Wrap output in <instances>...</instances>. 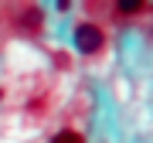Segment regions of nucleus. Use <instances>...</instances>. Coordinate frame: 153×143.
<instances>
[{
	"mask_svg": "<svg viewBox=\"0 0 153 143\" xmlns=\"http://www.w3.org/2000/svg\"><path fill=\"white\" fill-rule=\"evenodd\" d=\"M116 10L123 17H136V14L146 10V0H116Z\"/></svg>",
	"mask_w": 153,
	"mask_h": 143,
	"instance_id": "obj_2",
	"label": "nucleus"
},
{
	"mask_svg": "<svg viewBox=\"0 0 153 143\" xmlns=\"http://www.w3.org/2000/svg\"><path fill=\"white\" fill-rule=\"evenodd\" d=\"M71 7V0H58V10H68Z\"/></svg>",
	"mask_w": 153,
	"mask_h": 143,
	"instance_id": "obj_4",
	"label": "nucleus"
},
{
	"mask_svg": "<svg viewBox=\"0 0 153 143\" xmlns=\"http://www.w3.org/2000/svg\"><path fill=\"white\" fill-rule=\"evenodd\" d=\"M51 143H85V136L78 130H58L55 136H51Z\"/></svg>",
	"mask_w": 153,
	"mask_h": 143,
	"instance_id": "obj_3",
	"label": "nucleus"
},
{
	"mask_svg": "<svg viewBox=\"0 0 153 143\" xmlns=\"http://www.w3.org/2000/svg\"><path fill=\"white\" fill-rule=\"evenodd\" d=\"M71 41H75L78 55L92 58V55H102V48H105V31L99 28V24H92V21H82V24H75V31H71Z\"/></svg>",
	"mask_w": 153,
	"mask_h": 143,
	"instance_id": "obj_1",
	"label": "nucleus"
}]
</instances>
